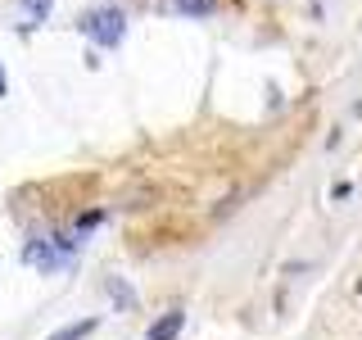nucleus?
Here are the masks:
<instances>
[{"mask_svg":"<svg viewBox=\"0 0 362 340\" xmlns=\"http://www.w3.org/2000/svg\"><path fill=\"white\" fill-rule=\"evenodd\" d=\"M82 32H86V37L95 41V45H105V50H109V45H118V41H122V32H127V14H122L118 5L90 9V14L82 18Z\"/></svg>","mask_w":362,"mask_h":340,"instance_id":"nucleus-1","label":"nucleus"},{"mask_svg":"<svg viewBox=\"0 0 362 340\" xmlns=\"http://www.w3.org/2000/svg\"><path fill=\"white\" fill-rule=\"evenodd\" d=\"M181 327H186V313H181V309H168V313L150 327V340H177Z\"/></svg>","mask_w":362,"mask_h":340,"instance_id":"nucleus-2","label":"nucleus"},{"mask_svg":"<svg viewBox=\"0 0 362 340\" xmlns=\"http://www.w3.org/2000/svg\"><path fill=\"white\" fill-rule=\"evenodd\" d=\"M173 9L186 18H213L218 14V0H173Z\"/></svg>","mask_w":362,"mask_h":340,"instance_id":"nucleus-3","label":"nucleus"},{"mask_svg":"<svg viewBox=\"0 0 362 340\" xmlns=\"http://www.w3.org/2000/svg\"><path fill=\"white\" fill-rule=\"evenodd\" d=\"M95 327H100L95 317H82V322H73V327H59V332H54L50 340H86L90 332H95Z\"/></svg>","mask_w":362,"mask_h":340,"instance_id":"nucleus-4","label":"nucleus"},{"mask_svg":"<svg viewBox=\"0 0 362 340\" xmlns=\"http://www.w3.org/2000/svg\"><path fill=\"white\" fill-rule=\"evenodd\" d=\"M50 5H54V0H18L23 18H32V23H45V18H50Z\"/></svg>","mask_w":362,"mask_h":340,"instance_id":"nucleus-5","label":"nucleus"},{"mask_svg":"<svg viewBox=\"0 0 362 340\" xmlns=\"http://www.w3.org/2000/svg\"><path fill=\"white\" fill-rule=\"evenodd\" d=\"M109 295H113V304H118V309H132V304H136V295L122 286L118 277H109Z\"/></svg>","mask_w":362,"mask_h":340,"instance_id":"nucleus-6","label":"nucleus"},{"mask_svg":"<svg viewBox=\"0 0 362 340\" xmlns=\"http://www.w3.org/2000/svg\"><path fill=\"white\" fill-rule=\"evenodd\" d=\"M0 96H9V82H5V68H0Z\"/></svg>","mask_w":362,"mask_h":340,"instance_id":"nucleus-7","label":"nucleus"}]
</instances>
